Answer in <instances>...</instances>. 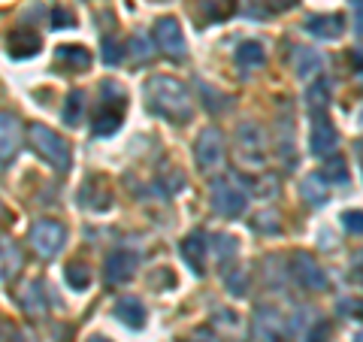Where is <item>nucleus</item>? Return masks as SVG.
Listing matches in <instances>:
<instances>
[{"label": "nucleus", "instance_id": "5701e85b", "mask_svg": "<svg viewBox=\"0 0 363 342\" xmlns=\"http://www.w3.org/2000/svg\"><path fill=\"white\" fill-rule=\"evenodd\" d=\"M300 191H303V200L312 203V206H321V203H327V197H330V185H327V182L318 176V173L306 176Z\"/></svg>", "mask_w": 363, "mask_h": 342}, {"label": "nucleus", "instance_id": "4468645a", "mask_svg": "<svg viewBox=\"0 0 363 342\" xmlns=\"http://www.w3.org/2000/svg\"><path fill=\"white\" fill-rule=\"evenodd\" d=\"M21 145V124L16 116H9V112H0V164L9 161V158H16Z\"/></svg>", "mask_w": 363, "mask_h": 342}, {"label": "nucleus", "instance_id": "6ab92c4d", "mask_svg": "<svg viewBox=\"0 0 363 342\" xmlns=\"http://www.w3.org/2000/svg\"><path fill=\"white\" fill-rule=\"evenodd\" d=\"M233 58L242 70H257V67L267 64V49H264V43H257V40H245V43H240Z\"/></svg>", "mask_w": 363, "mask_h": 342}, {"label": "nucleus", "instance_id": "ddd939ff", "mask_svg": "<svg viewBox=\"0 0 363 342\" xmlns=\"http://www.w3.org/2000/svg\"><path fill=\"white\" fill-rule=\"evenodd\" d=\"M179 255L191 267L194 276H203V272H206V233H203V231L188 233L179 243Z\"/></svg>", "mask_w": 363, "mask_h": 342}, {"label": "nucleus", "instance_id": "c03bdc74", "mask_svg": "<svg viewBox=\"0 0 363 342\" xmlns=\"http://www.w3.org/2000/svg\"><path fill=\"white\" fill-rule=\"evenodd\" d=\"M9 219V215H6V206H4V203H0V224H4Z\"/></svg>", "mask_w": 363, "mask_h": 342}, {"label": "nucleus", "instance_id": "2f4dec72", "mask_svg": "<svg viewBox=\"0 0 363 342\" xmlns=\"http://www.w3.org/2000/svg\"><path fill=\"white\" fill-rule=\"evenodd\" d=\"M215 324L224 327L227 333H230V330H233V333H236V342H242V327H240V315H236V312L218 309V312H215Z\"/></svg>", "mask_w": 363, "mask_h": 342}, {"label": "nucleus", "instance_id": "1a4fd4ad", "mask_svg": "<svg viewBox=\"0 0 363 342\" xmlns=\"http://www.w3.org/2000/svg\"><path fill=\"white\" fill-rule=\"evenodd\" d=\"M155 43L167 58L173 61H182L188 55V45H185V37H182V25L176 18H157L155 21Z\"/></svg>", "mask_w": 363, "mask_h": 342}, {"label": "nucleus", "instance_id": "c9c22d12", "mask_svg": "<svg viewBox=\"0 0 363 342\" xmlns=\"http://www.w3.org/2000/svg\"><path fill=\"white\" fill-rule=\"evenodd\" d=\"M257 6H264V13L276 16V13H288V9L297 6V0H255Z\"/></svg>", "mask_w": 363, "mask_h": 342}, {"label": "nucleus", "instance_id": "f3484780", "mask_svg": "<svg viewBox=\"0 0 363 342\" xmlns=\"http://www.w3.org/2000/svg\"><path fill=\"white\" fill-rule=\"evenodd\" d=\"M112 315H116L121 324L133 327V330H143V327H145V321H149V315H145L143 300H136V297H121V300L116 303V309H112Z\"/></svg>", "mask_w": 363, "mask_h": 342}, {"label": "nucleus", "instance_id": "79ce46f5", "mask_svg": "<svg viewBox=\"0 0 363 342\" xmlns=\"http://www.w3.org/2000/svg\"><path fill=\"white\" fill-rule=\"evenodd\" d=\"M351 6H354V33H357V37H360V21H363V16H360V0H351Z\"/></svg>", "mask_w": 363, "mask_h": 342}, {"label": "nucleus", "instance_id": "0eeeda50", "mask_svg": "<svg viewBox=\"0 0 363 342\" xmlns=\"http://www.w3.org/2000/svg\"><path fill=\"white\" fill-rule=\"evenodd\" d=\"M224 136L218 128H206L200 136H197V145H194V161L203 173H212V170H218L224 164Z\"/></svg>", "mask_w": 363, "mask_h": 342}, {"label": "nucleus", "instance_id": "37998d69", "mask_svg": "<svg viewBox=\"0 0 363 342\" xmlns=\"http://www.w3.org/2000/svg\"><path fill=\"white\" fill-rule=\"evenodd\" d=\"M191 342H215V339H212L209 333H197V336H194V339H191Z\"/></svg>", "mask_w": 363, "mask_h": 342}, {"label": "nucleus", "instance_id": "72a5a7b5", "mask_svg": "<svg viewBox=\"0 0 363 342\" xmlns=\"http://www.w3.org/2000/svg\"><path fill=\"white\" fill-rule=\"evenodd\" d=\"M215 252H218L221 260L236 258V252H240V239H236V236H227V233H218V236H215Z\"/></svg>", "mask_w": 363, "mask_h": 342}, {"label": "nucleus", "instance_id": "6e6552de", "mask_svg": "<svg viewBox=\"0 0 363 342\" xmlns=\"http://www.w3.org/2000/svg\"><path fill=\"white\" fill-rule=\"evenodd\" d=\"M291 276L303 291H327V285H330L327 272L318 267V260L312 255H306V252L291 255Z\"/></svg>", "mask_w": 363, "mask_h": 342}, {"label": "nucleus", "instance_id": "4c0bfd02", "mask_svg": "<svg viewBox=\"0 0 363 342\" xmlns=\"http://www.w3.org/2000/svg\"><path fill=\"white\" fill-rule=\"evenodd\" d=\"M312 315H315L312 309H297V318H294V330H297V333H306V330L312 327V321H315Z\"/></svg>", "mask_w": 363, "mask_h": 342}, {"label": "nucleus", "instance_id": "f704fd0d", "mask_svg": "<svg viewBox=\"0 0 363 342\" xmlns=\"http://www.w3.org/2000/svg\"><path fill=\"white\" fill-rule=\"evenodd\" d=\"M121 58H124V49L118 45V40L116 37H104V61L109 67H118Z\"/></svg>", "mask_w": 363, "mask_h": 342}, {"label": "nucleus", "instance_id": "e433bc0d", "mask_svg": "<svg viewBox=\"0 0 363 342\" xmlns=\"http://www.w3.org/2000/svg\"><path fill=\"white\" fill-rule=\"evenodd\" d=\"M224 282H227V288H230V291L236 294V297H245V291H248V288H245V272L233 270V272H230V276H227Z\"/></svg>", "mask_w": 363, "mask_h": 342}, {"label": "nucleus", "instance_id": "a19ab883", "mask_svg": "<svg viewBox=\"0 0 363 342\" xmlns=\"http://www.w3.org/2000/svg\"><path fill=\"white\" fill-rule=\"evenodd\" d=\"M130 49H133V55H136V61H145L149 58V43H145L143 37H133V43H130Z\"/></svg>", "mask_w": 363, "mask_h": 342}, {"label": "nucleus", "instance_id": "a878e982", "mask_svg": "<svg viewBox=\"0 0 363 342\" xmlns=\"http://www.w3.org/2000/svg\"><path fill=\"white\" fill-rule=\"evenodd\" d=\"M306 104H309V112L312 116H327V106H330V85L324 82H315L306 94Z\"/></svg>", "mask_w": 363, "mask_h": 342}, {"label": "nucleus", "instance_id": "a18cd8bd", "mask_svg": "<svg viewBox=\"0 0 363 342\" xmlns=\"http://www.w3.org/2000/svg\"><path fill=\"white\" fill-rule=\"evenodd\" d=\"M88 342H109V339H106V336H91Z\"/></svg>", "mask_w": 363, "mask_h": 342}, {"label": "nucleus", "instance_id": "cd10ccee", "mask_svg": "<svg viewBox=\"0 0 363 342\" xmlns=\"http://www.w3.org/2000/svg\"><path fill=\"white\" fill-rule=\"evenodd\" d=\"M64 279H67V285H70L73 291H85L88 285H91V272H88V267H85V264H79V260H73V264H67Z\"/></svg>", "mask_w": 363, "mask_h": 342}, {"label": "nucleus", "instance_id": "20e7f679", "mask_svg": "<svg viewBox=\"0 0 363 342\" xmlns=\"http://www.w3.org/2000/svg\"><path fill=\"white\" fill-rule=\"evenodd\" d=\"M209 197H212V209L221 219H240L248 206V191L230 176H218L209 185Z\"/></svg>", "mask_w": 363, "mask_h": 342}, {"label": "nucleus", "instance_id": "412c9836", "mask_svg": "<svg viewBox=\"0 0 363 342\" xmlns=\"http://www.w3.org/2000/svg\"><path fill=\"white\" fill-rule=\"evenodd\" d=\"M236 13V0H200V18L212 25V21H224Z\"/></svg>", "mask_w": 363, "mask_h": 342}, {"label": "nucleus", "instance_id": "ea45409f", "mask_svg": "<svg viewBox=\"0 0 363 342\" xmlns=\"http://www.w3.org/2000/svg\"><path fill=\"white\" fill-rule=\"evenodd\" d=\"M342 224H345L348 233L360 236V212H357V209H354V212H345V215H342Z\"/></svg>", "mask_w": 363, "mask_h": 342}, {"label": "nucleus", "instance_id": "f257e3e1", "mask_svg": "<svg viewBox=\"0 0 363 342\" xmlns=\"http://www.w3.org/2000/svg\"><path fill=\"white\" fill-rule=\"evenodd\" d=\"M145 106L152 116H161L173 124H188L194 118V100L173 76H152L145 82Z\"/></svg>", "mask_w": 363, "mask_h": 342}, {"label": "nucleus", "instance_id": "c756f323", "mask_svg": "<svg viewBox=\"0 0 363 342\" xmlns=\"http://www.w3.org/2000/svg\"><path fill=\"white\" fill-rule=\"evenodd\" d=\"M252 231H257V233H279V231H281L279 212H272V209H267V212H260V215H255V219H252Z\"/></svg>", "mask_w": 363, "mask_h": 342}, {"label": "nucleus", "instance_id": "2eb2a0df", "mask_svg": "<svg viewBox=\"0 0 363 342\" xmlns=\"http://www.w3.org/2000/svg\"><path fill=\"white\" fill-rule=\"evenodd\" d=\"M6 45H9L6 52L13 58H33V55H40V33L30 28H16L6 37Z\"/></svg>", "mask_w": 363, "mask_h": 342}, {"label": "nucleus", "instance_id": "58836bf2", "mask_svg": "<svg viewBox=\"0 0 363 342\" xmlns=\"http://www.w3.org/2000/svg\"><path fill=\"white\" fill-rule=\"evenodd\" d=\"M76 18L67 9H52V28H73Z\"/></svg>", "mask_w": 363, "mask_h": 342}, {"label": "nucleus", "instance_id": "39448f33", "mask_svg": "<svg viewBox=\"0 0 363 342\" xmlns=\"http://www.w3.org/2000/svg\"><path fill=\"white\" fill-rule=\"evenodd\" d=\"M236 158L248 167H264L267 161V133L255 121H242L236 131Z\"/></svg>", "mask_w": 363, "mask_h": 342}, {"label": "nucleus", "instance_id": "dca6fc26", "mask_svg": "<svg viewBox=\"0 0 363 342\" xmlns=\"http://www.w3.org/2000/svg\"><path fill=\"white\" fill-rule=\"evenodd\" d=\"M306 31L312 33L318 40H339L345 33V18L339 13H330V16H312L306 21Z\"/></svg>", "mask_w": 363, "mask_h": 342}, {"label": "nucleus", "instance_id": "a211bd4d", "mask_svg": "<svg viewBox=\"0 0 363 342\" xmlns=\"http://www.w3.org/2000/svg\"><path fill=\"white\" fill-rule=\"evenodd\" d=\"M291 67L297 73V79H312L315 73H321V55L309 49V45H297L291 55Z\"/></svg>", "mask_w": 363, "mask_h": 342}, {"label": "nucleus", "instance_id": "7c9ffc66", "mask_svg": "<svg viewBox=\"0 0 363 342\" xmlns=\"http://www.w3.org/2000/svg\"><path fill=\"white\" fill-rule=\"evenodd\" d=\"M330 333H333L330 321H327V318H315L312 327L303 333V339L306 342H330Z\"/></svg>", "mask_w": 363, "mask_h": 342}, {"label": "nucleus", "instance_id": "bb28decb", "mask_svg": "<svg viewBox=\"0 0 363 342\" xmlns=\"http://www.w3.org/2000/svg\"><path fill=\"white\" fill-rule=\"evenodd\" d=\"M21 306H25L28 315H43L45 312V300H43V285L40 282H28L25 291L18 294Z\"/></svg>", "mask_w": 363, "mask_h": 342}, {"label": "nucleus", "instance_id": "c85d7f7f", "mask_svg": "<svg viewBox=\"0 0 363 342\" xmlns=\"http://www.w3.org/2000/svg\"><path fill=\"white\" fill-rule=\"evenodd\" d=\"M318 176H321V179L327 182V185H330V182H336V185H345V182H348L345 161H342V158H336V155H330V161L324 164V170H321Z\"/></svg>", "mask_w": 363, "mask_h": 342}, {"label": "nucleus", "instance_id": "473e14b6", "mask_svg": "<svg viewBox=\"0 0 363 342\" xmlns=\"http://www.w3.org/2000/svg\"><path fill=\"white\" fill-rule=\"evenodd\" d=\"M252 188H255V197H272V194H279V176L264 173L260 179H252Z\"/></svg>", "mask_w": 363, "mask_h": 342}, {"label": "nucleus", "instance_id": "7ed1b4c3", "mask_svg": "<svg viewBox=\"0 0 363 342\" xmlns=\"http://www.w3.org/2000/svg\"><path fill=\"white\" fill-rule=\"evenodd\" d=\"M30 149L37 152L43 161H49L58 173H67L73 164V155H70V143L64 140L61 133H55L52 128H45V124H30Z\"/></svg>", "mask_w": 363, "mask_h": 342}, {"label": "nucleus", "instance_id": "aec40b11", "mask_svg": "<svg viewBox=\"0 0 363 342\" xmlns=\"http://www.w3.org/2000/svg\"><path fill=\"white\" fill-rule=\"evenodd\" d=\"M61 118L67 128H79L85 121V91H70L64 100V109H61Z\"/></svg>", "mask_w": 363, "mask_h": 342}, {"label": "nucleus", "instance_id": "9d476101", "mask_svg": "<svg viewBox=\"0 0 363 342\" xmlns=\"http://www.w3.org/2000/svg\"><path fill=\"white\" fill-rule=\"evenodd\" d=\"M252 324L260 342H288V324L281 318V312L272 309V306H257Z\"/></svg>", "mask_w": 363, "mask_h": 342}, {"label": "nucleus", "instance_id": "9b49d317", "mask_svg": "<svg viewBox=\"0 0 363 342\" xmlns=\"http://www.w3.org/2000/svg\"><path fill=\"white\" fill-rule=\"evenodd\" d=\"M339 145V133L330 124L327 116H312V133H309V152L318 158H330L336 155Z\"/></svg>", "mask_w": 363, "mask_h": 342}, {"label": "nucleus", "instance_id": "4be33fe9", "mask_svg": "<svg viewBox=\"0 0 363 342\" xmlns=\"http://www.w3.org/2000/svg\"><path fill=\"white\" fill-rule=\"evenodd\" d=\"M79 206H85V209H106V206H112V194L104 188V182H100V191H94V179H88L82 185V194H79Z\"/></svg>", "mask_w": 363, "mask_h": 342}, {"label": "nucleus", "instance_id": "f8f14e48", "mask_svg": "<svg viewBox=\"0 0 363 342\" xmlns=\"http://www.w3.org/2000/svg\"><path fill=\"white\" fill-rule=\"evenodd\" d=\"M136 267H140V255L128 252V248H118V252H112L106 258V267H104V276L109 285H124L133 279Z\"/></svg>", "mask_w": 363, "mask_h": 342}, {"label": "nucleus", "instance_id": "423d86ee", "mask_svg": "<svg viewBox=\"0 0 363 342\" xmlns=\"http://www.w3.org/2000/svg\"><path fill=\"white\" fill-rule=\"evenodd\" d=\"M67 243V227L61 221L43 219L30 227V246L40 258H55Z\"/></svg>", "mask_w": 363, "mask_h": 342}, {"label": "nucleus", "instance_id": "b1692460", "mask_svg": "<svg viewBox=\"0 0 363 342\" xmlns=\"http://www.w3.org/2000/svg\"><path fill=\"white\" fill-rule=\"evenodd\" d=\"M55 55H58V61L64 67H70V70H88L91 67V52L82 49V45H58Z\"/></svg>", "mask_w": 363, "mask_h": 342}, {"label": "nucleus", "instance_id": "393cba45", "mask_svg": "<svg viewBox=\"0 0 363 342\" xmlns=\"http://www.w3.org/2000/svg\"><path fill=\"white\" fill-rule=\"evenodd\" d=\"M18 270H21V252H18V246L9 243V239H4V243H0V272H4V279H13Z\"/></svg>", "mask_w": 363, "mask_h": 342}, {"label": "nucleus", "instance_id": "f03ea898", "mask_svg": "<svg viewBox=\"0 0 363 342\" xmlns=\"http://www.w3.org/2000/svg\"><path fill=\"white\" fill-rule=\"evenodd\" d=\"M100 106L94 112V133L97 136H112L121 121H124V109H128V94L118 82H100Z\"/></svg>", "mask_w": 363, "mask_h": 342}]
</instances>
